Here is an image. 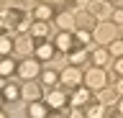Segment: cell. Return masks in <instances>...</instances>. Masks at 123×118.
<instances>
[{
  "label": "cell",
  "mask_w": 123,
  "mask_h": 118,
  "mask_svg": "<svg viewBox=\"0 0 123 118\" xmlns=\"http://www.w3.org/2000/svg\"><path fill=\"white\" fill-rule=\"evenodd\" d=\"M0 23H3V31L5 33L21 31V28H26V10L21 5H8L0 13Z\"/></svg>",
  "instance_id": "obj_1"
},
{
  "label": "cell",
  "mask_w": 123,
  "mask_h": 118,
  "mask_svg": "<svg viewBox=\"0 0 123 118\" xmlns=\"http://www.w3.org/2000/svg\"><path fill=\"white\" fill-rule=\"evenodd\" d=\"M85 82V75H82V69L77 67V64H69V67H64L62 69V80H59V85L67 90V93H72L74 87H80Z\"/></svg>",
  "instance_id": "obj_2"
},
{
  "label": "cell",
  "mask_w": 123,
  "mask_h": 118,
  "mask_svg": "<svg viewBox=\"0 0 123 118\" xmlns=\"http://www.w3.org/2000/svg\"><path fill=\"white\" fill-rule=\"evenodd\" d=\"M105 82H108V75H105L103 67H95V64H92L90 69L85 72V85L90 87L92 93H100V90L105 87Z\"/></svg>",
  "instance_id": "obj_3"
},
{
  "label": "cell",
  "mask_w": 123,
  "mask_h": 118,
  "mask_svg": "<svg viewBox=\"0 0 123 118\" xmlns=\"http://www.w3.org/2000/svg\"><path fill=\"white\" fill-rule=\"evenodd\" d=\"M54 46H56V51H62V54H69L72 49L82 46V44L77 41V33L74 31H62V28H59V33L54 36Z\"/></svg>",
  "instance_id": "obj_4"
},
{
  "label": "cell",
  "mask_w": 123,
  "mask_h": 118,
  "mask_svg": "<svg viewBox=\"0 0 123 118\" xmlns=\"http://www.w3.org/2000/svg\"><path fill=\"white\" fill-rule=\"evenodd\" d=\"M41 75V59L33 56V59H23L18 64V77L21 80H36Z\"/></svg>",
  "instance_id": "obj_5"
},
{
  "label": "cell",
  "mask_w": 123,
  "mask_h": 118,
  "mask_svg": "<svg viewBox=\"0 0 123 118\" xmlns=\"http://www.w3.org/2000/svg\"><path fill=\"white\" fill-rule=\"evenodd\" d=\"M74 18H77V28H85V31H95L98 23H100V18L95 16L90 8H87V10H77ZM77 28H74V31H77Z\"/></svg>",
  "instance_id": "obj_6"
},
{
  "label": "cell",
  "mask_w": 123,
  "mask_h": 118,
  "mask_svg": "<svg viewBox=\"0 0 123 118\" xmlns=\"http://www.w3.org/2000/svg\"><path fill=\"white\" fill-rule=\"evenodd\" d=\"M95 98H92V90L87 85H80V87H74L72 93H69V105H80V108H85L87 103H92Z\"/></svg>",
  "instance_id": "obj_7"
},
{
  "label": "cell",
  "mask_w": 123,
  "mask_h": 118,
  "mask_svg": "<svg viewBox=\"0 0 123 118\" xmlns=\"http://www.w3.org/2000/svg\"><path fill=\"white\" fill-rule=\"evenodd\" d=\"M92 33H95V44L105 46V44H110L115 39V23H98V28Z\"/></svg>",
  "instance_id": "obj_8"
},
{
  "label": "cell",
  "mask_w": 123,
  "mask_h": 118,
  "mask_svg": "<svg viewBox=\"0 0 123 118\" xmlns=\"http://www.w3.org/2000/svg\"><path fill=\"white\" fill-rule=\"evenodd\" d=\"M87 8H90L98 18H103V21H105V18H113V10H115L110 0H90Z\"/></svg>",
  "instance_id": "obj_9"
},
{
  "label": "cell",
  "mask_w": 123,
  "mask_h": 118,
  "mask_svg": "<svg viewBox=\"0 0 123 118\" xmlns=\"http://www.w3.org/2000/svg\"><path fill=\"white\" fill-rule=\"evenodd\" d=\"M33 54H36L41 62H49V59H54V54H56V46H54V41L49 44L46 39H36V49H33Z\"/></svg>",
  "instance_id": "obj_10"
},
{
  "label": "cell",
  "mask_w": 123,
  "mask_h": 118,
  "mask_svg": "<svg viewBox=\"0 0 123 118\" xmlns=\"http://www.w3.org/2000/svg\"><path fill=\"white\" fill-rule=\"evenodd\" d=\"M46 103H49L51 108H67L69 105V93L59 85V90H51V93L46 95Z\"/></svg>",
  "instance_id": "obj_11"
},
{
  "label": "cell",
  "mask_w": 123,
  "mask_h": 118,
  "mask_svg": "<svg viewBox=\"0 0 123 118\" xmlns=\"http://www.w3.org/2000/svg\"><path fill=\"white\" fill-rule=\"evenodd\" d=\"M3 100L5 103H15V100H21L23 98V87L21 85H15V82H5V77H3Z\"/></svg>",
  "instance_id": "obj_12"
},
{
  "label": "cell",
  "mask_w": 123,
  "mask_h": 118,
  "mask_svg": "<svg viewBox=\"0 0 123 118\" xmlns=\"http://www.w3.org/2000/svg\"><path fill=\"white\" fill-rule=\"evenodd\" d=\"M36 49V39L28 33H18L15 36V54H28V51H33Z\"/></svg>",
  "instance_id": "obj_13"
},
{
  "label": "cell",
  "mask_w": 123,
  "mask_h": 118,
  "mask_svg": "<svg viewBox=\"0 0 123 118\" xmlns=\"http://www.w3.org/2000/svg\"><path fill=\"white\" fill-rule=\"evenodd\" d=\"M54 23L59 26L62 31H74V28H77V18H74L72 10H62V13L54 16Z\"/></svg>",
  "instance_id": "obj_14"
},
{
  "label": "cell",
  "mask_w": 123,
  "mask_h": 118,
  "mask_svg": "<svg viewBox=\"0 0 123 118\" xmlns=\"http://www.w3.org/2000/svg\"><path fill=\"white\" fill-rule=\"evenodd\" d=\"M49 113H51V105H49L46 100H31L28 110H26L28 118H46Z\"/></svg>",
  "instance_id": "obj_15"
},
{
  "label": "cell",
  "mask_w": 123,
  "mask_h": 118,
  "mask_svg": "<svg viewBox=\"0 0 123 118\" xmlns=\"http://www.w3.org/2000/svg\"><path fill=\"white\" fill-rule=\"evenodd\" d=\"M69 64H77V67H82V64H92V51H87L85 46H77L69 51Z\"/></svg>",
  "instance_id": "obj_16"
},
{
  "label": "cell",
  "mask_w": 123,
  "mask_h": 118,
  "mask_svg": "<svg viewBox=\"0 0 123 118\" xmlns=\"http://www.w3.org/2000/svg\"><path fill=\"white\" fill-rule=\"evenodd\" d=\"M41 95H44V85H36L33 80H26V85H23V98L26 100H41Z\"/></svg>",
  "instance_id": "obj_17"
},
{
  "label": "cell",
  "mask_w": 123,
  "mask_h": 118,
  "mask_svg": "<svg viewBox=\"0 0 123 118\" xmlns=\"http://www.w3.org/2000/svg\"><path fill=\"white\" fill-rule=\"evenodd\" d=\"M54 16H56V10L49 3H38L36 8H33V18L36 21H54Z\"/></svg>",
  "instance_id": "obj_18"
},
{
  "label": "cell",
  "mask_w": 123,
  "mask_h": 118,
  "mask_svg": "<svg viewBox=\"0 0 123 118\" xmlns=\"http://www.w3.org/2000/svg\"><path fill=\"white\" fill-rule=\"evenodd\" d=\"M28 31H31L33 39H46L49 36V21H36L33 18V23L28 26Z\"/></svg>",
  "instance_id": "obj_19"
},
{
  "label": "cell",
  "mask_w": 123,
  "mask_h": 118,
  "mask_svg": "<svg viewBox=\"0 0 123 118\" xmlns=\"http://www.w3.org/2000/svg\"><path fill=\"white\" fill-rule=\"evenodd\" d=\"M110 56H113V54H110V49H103L100 44L92 49V64H95V67H105Z\"/></svg>",
  "instance_id": "obj_20"
},
{
  "label": "cell",
  "mask_w": 123,
  "mask_h": 118,
  "mask_svg": "<svg viewBox=\"0 0 123 118\" xmlns=\"http://www.w3.org/2000/svg\"><path fill=\"white\" fill-rule=\"evenodd\" d=\"M62 80V72L56 69H41V85L44 87H56Z\"/></svg>",
  "instance_id": "obj_21"
},
{
  "label": "cell",
  "mask_w": 123,
  "mask_h": 118,
  "mask_svg": "<svg viewBox=\"0 0 123 118\" xmlns=\"http://www.w3.org/2000/svg\"><path fill=\"white\" fill-rule=\"evenodd\" d=\"M118 90H115V87H103V90H100L98 93V100L103 103V105H113V103H118Z\"/></svg>",
  "instance_id": "obj_22"
},
{
  "label": "cell",
  "mask_w": 123,
  "mask_h": 118,
  "mask_svg": "<svg viewBox=\"0 0 123 118\" xmlns=\"http://www.w3.org/2000/svg\"><path fill=\"white\" fill-rule=\"evenodd\" d=\"M13 72H18V64H15L13 59H10V54H8V56H3V62H0V75H3V77H10Z\"/></svg>",
  "instance_id": "obj_23"
},
{
  "label": "cell",
  "mask_w": 123,
  "mask_h": 118,
  "mask_svg": "<svg viewBox=\"0 0 123 118\" xmlns=\"http://www.w3.org/2000/svg\"><path fill=\"white\" fill-rule=\"evenodd\" d=\"M85 113H87V116H92V118H100V116H105V108H103V103L100 100H92V103H87V105H85Z\"/></svg>",
  "instance_id": "obj_24"
},
{
  "label": "cell",
  "mask_w": 123,
  "mask_h": 118,
  "mask_svg": "<svg viewBox=\"0 0 123 118\" xmlns=\"http://www.w3.org/2000/svg\"><path fill=\"white\" fill-rule=\"evenodd\" d=\"M0 51H3V56H8L10 51H15V41L10 39V33L3 31V39H0Z\"/></svg>",
  "instance_id": "obj_25"
},
{
  "label": "cell",
  "mask_w": 123,
  "mask_h": 118,
  "mask_svg": "<svg viewBox=\"0 0 123 118\" xmlns=\"http://www.w3.org/2000/svg\"><path fill=\"white\" fill-rule=\"evenodd\" d=\"M108 49H110L113 56H123V36H121V39H113L110 44H108Z\"/></svg>",
  "instance_id": "obj_26"
},
{
  "label": "cell",
  "mask_w": 123,
  "mask_h": 118,
  "mask_svg": "<svg viewBox=\"0 0 123 118\" xmlns=\"http://www.w3.org/2000/svg\"><path fill=\"white\" fill-rule=\"evenodd\" d=\"M115 26H123V8H115L113 10V18H110Z\"/></svg>",
  "instance_id": "obj_27"
},
{
  "label": "cell",
  "mask_w": 123,
  "mask_h": 118,
  "mask_svg": "<svg viewBox=\"0 0 123 118\" xmlns=\"http://www.w3.org/2000/svg\"><path fill=\"white\" fill-rule=\"evenodd\" d=\"M113 69H115V75H118V77H123V56H115Z\"/></svg>",
  "instance_id": "obj_28"
},
{
  "label": "cell",
  "mask_w": 123,
  "mask_h": 118,
  "mask_svg": "<svg viewBox=\"0 0 123 118\" xmlns=\"http://www.w3.org/2000/svg\"><path fill=\"white\" fill-rule=\"evenodd\" d=\"M115 90H118V93H121V95H123V77H121V80H118V85H115Z\"/></svg>",
  "instance_id": "obj_29"
},
{
  "label": "cell",
  "mask_w": 123,
  "mask_h": 118,
  "mask_svg": "<svg viewBox=\"0 0 123 118\" xmlns=\"http://www.w3.org/2000/svg\"><path fill=\"white\" fill-rule=\"evenodd\" d=\"M115 105H118V110H121V116H123V95L118 98V103H115Z\"/></svg>",
  "instance_id": "obj_30"
},
{
  "label": "cell",
  "mask_w": 123,
  "mask_h": 118,
  "mask_svg": "<svg viewBox=\"0 0 123 118\" xmlns=\"http://www.w3.org/2000/svg\"><path fill=\"white\" fill-rule=\"evenodd\" d=\"M36 3H46V0H36Z\"/></svg>",
  "instance_id": "obj_31"
},
{
  "label": "cell",
  "mask_w": 123,
  "mask_h": 118,
  "mask_svg": "<svg viewBox=\"0 0 123 118\" xmlns=\"http://www.w3.org/2000/svg\"><path fill=\"white\" fill-rule=\"evenodd\" d=\"M67 5H69V0H67Z\"/></svg>",
  "instance_id": "obj_32"
},
{
  "label": "cell",
  "mask_w": 123,
  "mask_h": 118,
  "mask_svg": "<svg viewBox=\"0 0 123 118\" xmlns=\"http://www.w3.org/2000/svg\"><path fill=\"white\" fill-rule=\"evenodd\" d=\"M110 3H113V0H110Z\"/></svg>",
  "instance_id": "obj_33"
}]
</instances>
